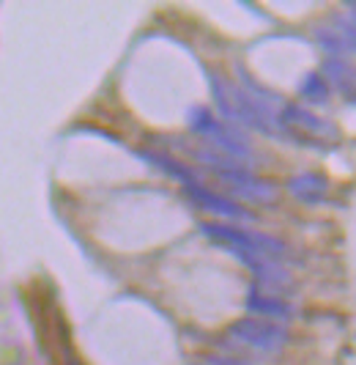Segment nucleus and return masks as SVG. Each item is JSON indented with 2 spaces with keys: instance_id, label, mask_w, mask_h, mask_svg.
<instances>
[{
  "instance_id": "f03ea898",
  "label": "nucleus",
  "mask_w": 356,
  "mask_h": 365,
  "mask_svg": "<svg viewBox=\"0 0 356 365\" xmlns=\"http://www.w3.org/2000/svg\"><path fill=\"white\" fill-rule=\"evenodd\" d=\"M189 190H192V195H195L197 201H203V206H209V209H214V212H219V215H233V217H244V212H241L239 206H233V203L222 201V198H216V195H209V192H203L197 184H192Z\"/></svg>"
},
{
  "instance_id": "f257e3e1",
  "label": "nucleus",
  "mask_w": 356,
  "mask_h": 365,
  "mask_svg": "<svg viewBox=\"0 0 356 365\" xmlns=\"http://www.w3.org/2000/svg\"><path fill=\"white\" fill-rule=\"evenodd\" d=\"M231 332L236 338H241L244 344L255 349H277L285 341V329L277 327V324H268V322H239L233 324Z\"/></svg>"
},
{
  "instance_id": "20e7f679",
  "label": "nucleus",
  "mask_w": 356,
  "mask_h": 365,
  "mask_svg": "<svg viewBox=\"0 0 356 365\" xmlns=\"http://www.w3.org/2000/svg\"><path fill=\"white\" fill-rule=\"evenodd\" d=\"M211 365H241V363H233V360H214Z\"/></svg>"
},
{
  "instance_id": "7ed1b4c3",
  "label": "nucleus",
  "mask_w": 356,
  "mask_h": 365,
  "mask_svg": "<svg viewBox=\"0 0 356 365\" xmlns=\"http://www.w3.org/2000/svg\"><path fill=\"white\" fill-rule=\"evenodd\" d=\"M249 308H255V311H266L268 316H288V308L280 305V302H263V299H252L249 302Z\"/></svg>"
}]
</instances>
